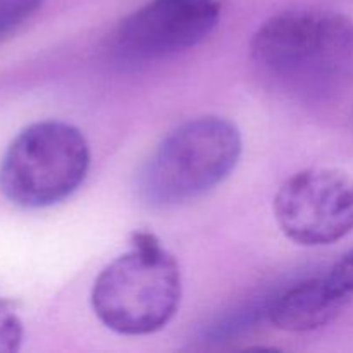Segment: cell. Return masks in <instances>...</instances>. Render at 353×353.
<instances>
[{
  "mask_svg": "<svg viewBox=\"0 0 353 353\" xmlns=\"http://www.w3.org/2000/svg\"><path fill=\"white\" fill-rule=\"evenodd\" d=\"M255 68L276 88L326 102L353 81V21L326 9H292L269 17L250 40Z\"/></svg>",
  "mask_w": 353,
  "mask_h": 353,
  "instance_id": "6da1fadb",
  "label": "cell"
},
{
  "mask_svg": "<svg viewBox=\"0 0 353 353\" xmlns=\"http://www.w3.org/2000/svg\"><path fill=\"white\" fill-rule=\"evenodd\" d=\"M183 283L174 255L155 234L138 231L126 254L93 283L92 307L100 323L124 336L161 331L178 312Z\"/></svg>",
  "mask_w": 353,
  "mask_h": 353,
  "instance_id": "7a4b0ae2",
  "label": "cell"
},
{
  "mask_svg": "<svg viewBox=\"0 0 353 353\" xmlns=\"http://www.w3.org/2000/svg\"><path fill=\"white\" fill-rule=\"evenodd\" d=\"M240 130L217 116L196 117L168 134L138 176V193L147 205L165 209L205 195L236 168Z\"/></svg>",
  "mask_w": 353,
  "mask_h": 353,
  "instance_id": "3957f363",
  "label": "cell"
},
{
  "mask_svg": "<svg viewBox=\"0 0 353 353\" xmlns=\"http://www.w3.org/2000/svg\"><path fill=\"white\" fill-rule=\"evenodd\" d=\"M92 152L85 134L62 121L24 128L0 164V192L24 209L64 202L85 181Z\"/></svg>",
  "mask_w": 353,
  "mask_h": 353,
  "instance_id": "277c9868",
  "label": "cell"
},
{
  "mask_svg": "<svg viewBox=\"0 0 353 353\" xmlns=\"http://www.w3.org/2000/svg\"><path fill=\"white\" fill-rule=\"evenodd\" d=\"M272 209L279 230L293 243H336L353 233V176L340 169H303L283 183Z\"/></svg>",
  "mask_w": 353,
  "mask_h": 353,
  "instance_id": "5b68a950",
  "label": "cell"
},
{
  "mask_svg": "<svg viewBox=\"0 0 353 353\" xmlns=\"http://www.w3.org/2000/svg\"><path fill=\"white\" fill-rule=\"evenodd\" d=\"M216 0H150L124 17L112 50L124 64H147L202 43L219 23Z\"/></svg>",
  "mask_w": 353,
  "mask_h": 353,
  "instance_id": "8992f818",
  "label": "cell"
},
{
  "mask_svg": "<svg viewBox=\"0 0 353 353\" xmlns=\"http://www.w3.org/2000/svg\"><path fill=\"white\" fill-rule=\"evenodd\" d=\"M350 302L324 271L293 283L269 299L268 319L281 331L305 333L326 326Z\"/></svg>",
  "mask_w": 353,
  "mask_h": 353,
  "instance_id": "52a82bcc",
  "label": "cell"
},
{
  "mask_svg": "<svg viewBox=\"0 0 353 353\" xmlns=\"http://www.w3.org/2000/svg\"><path fill=\"white\" fill-rule=\"evenodd\" d=\"M45 0H0V43L34 16Z\"/></svg>",
  "mask_w": 353,
  "mask_h": 353,
  "instance_id": "ba28073f",
  "label": "cell"
},
{
  "mask_svg": "<svg viewBox=\"0 0 353 353\" xmlns=\"http://www.w3.org/2000/svg\"><path fill=\"white\" fill-rule=\"evenodd\" d=\"M24 338L23 321L12 303L0 299V353H12L21 348Z\"/></svg>",
  "mask_w": 353,
  "mask_h": 353,
  "instance_id": "9c48e42d",
  "label": "cell"
},
{
  "mask_svg": "<svg viewBox=\"0 0 353 353\" xmlns=\"http://www.w3.org/2000/svg\"><path fill=\"white\" fill-rule=\"evenodd\" d=\"M326 274L348 299H353V248L340 255L326 269Z\"/></svg>",
  "mask_w": 353,
  "mask_h": 353,
  "instance_id": "30bf717a",
  "label": "cell"
}]
</instances>
